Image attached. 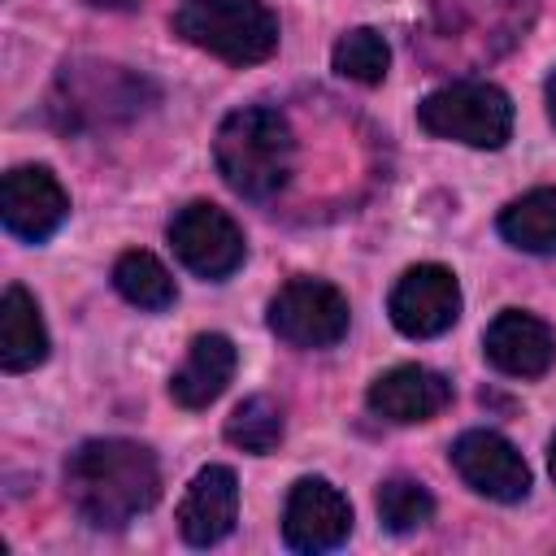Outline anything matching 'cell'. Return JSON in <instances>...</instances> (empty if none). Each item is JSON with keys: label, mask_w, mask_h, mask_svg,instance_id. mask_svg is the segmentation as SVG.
Segmentation results:
<instances>
[{"label": "cell", "mask_w": 556, "mask_h": 556, "mask_svg": "<svg viewBox=\"0 0 556 556\" xmlns=\"http://www.w3.org/2000/svg\"><path fill=\"white\" fill-rule=\"evenodd\" d=\"M161 495L152 447L135 439H87L65 460V500L96 530H122Z\"/></svg>", "instance_id": "cell-1"}, {"label": "cell", "mask_w": 556, "mask_h": 556, "mask_svg": "<svg viewBox=\"0 0 556 556\" xmlns=\"http://www.w3.org/2000/svg\"><path fill=\"white\" fill-rule=\"evenodd\" d=\"M213 161L222 182L243 200H269L287 187L295 165L291 122L269 104H243L222 117L213 135Z\"/></svg>", "instance_id": "cell-2"}, {"label": "cell", "mask_w": 556, "mask_h": 556, "mask_svg": "<svg viewBox=\"0 0 556 556\" xmlns=\"http://www.w3.org/2000/svg\"><path fill=\"white\" fill-rule=\"evenodd\" d=\"M174 30L226 65H256L278 52V13L265 0H178Z\"/></svg>", "instance_id": "cell-3"}, {"label": "cell", "mask_w": 556, "mask_h": 556, "mask_svg": "<svg viewBox=\"0 0 556 556\" xmlns=\"http://www.w3.org/2000/svg\"><path fill=\"white\" fill-rule=\"evenodd\" d=\"M156 100V87L113 61H70L56 74V87L48 96V113L56 126H104V122H126L143 113Z\"/></svg>", "instance_id": "cell-4"}, {"label": "cell", "mask_w": 556, "mask_h": 556, "mask_svg": "<svg viewBox=\"0 0 556 556\" xmlns=\"http://www.w3.org/2000/svg\"><path fill=\"white\" fill-rule=\"evenodd\" d=\"M421 130L434 139H452L465 148H504L513 135V100L504 87L482 83V78H456L434 87L417 104Z\"/></svg>", "instance_id": "cell-5"}, {"label": "cell", "mask_w": 556, "mask_h": 556, "mask_svg": "<svg viewBox=\"0 0 556 556\" xmlns=\"http://www.w3.org/2000/svg\"><path fill=\"white\" fill-rule=\"evenodd\" d=\"M434 39L452 61H491L526 39L534 22V0H430Z\"/></svg>", "instance_id": "cell-6"}, {"label": "cell", "mask_w": 556, "mask_h": 556, "mask_svg": "<svg viewBox=\"0 0 556 556\" xmlns=\"http://www.w3.org/2000/svg\"><path fill=\"white\" fill-rule=\"evenodd\" d=\"M352 326L348 295L326 278H291L269 300V330L300 352L334 348Z\"/></svg>", "instance_id": "cell-7"}, {"label": "cell", "mask_w": 556, "mask_h": 556, "mask_svg": "<svg viewBox=\"0 0 556 556\" xmlns=\"http://www.w3.org/2000/svg\"><path fill=\"white\" fill-rule=\"evenodd\" d=\"M169 248L182 261V269H191L204 282L230 278L248 256L239 222L208 200H191L169 217Z\"/></svg>", "instance_id": "cell-8"}, {"label": "cell", "mask_w": 556, "mask_h": 556, "mask_svg": "<svg viewBox=\"0 0 556 556\" xmlns=\"http://www.w3.org/2000/svg\"><path fill=\"white\" fill-rule=\"evenodd\" d=\"M70 217V195L48 165H13L0 182V222L22 243H43Z\"/></svg>", "instance_id": "cell-9"}, {"label": "cell", "mask_w": 556, "mask_h": 556, "mask_svg": "<svg viewBox=\"0 0 556 556\" xmlns=\"http://www.w3.org/2000/svg\"><path fill=\"white\" fill-rule=\"evenodd\" d=\"M387 313L400 334L408 339H434L456 326L460 317V282L447 265H413L391 287Z\"/></svg>", "instance_id": "cell-10"}, {"label": "cell", "mask_w": 556, "mask_h": 556, "mask_svg": "<svg viewBox=\"0 0 556 556\" xmlns=\"http://www.w3.org/2000/svg\"><path fill=\"white\" fill-rule=\"evenodd\" d=\"M352 534V504L326 478H300L287 491L282 508V543L291 552H334Z\"/></svg>", "instance_id": "cell-11"}, {"label": "cell", "mask_w": 556, "mask_h": 556, "mask_svg": "<svg viewBox=\"0 0 556 556\" xmlns=\"http://www.w3.org/2000/svg\"><path fill=\"white\" fill-rule=\"evenodd\" d=\"M452 465L469 491H478L495 504H521L530 495L526 456L495 430H465L452 443Z\"/></svg>", "instance_id": "cell-12"}, {"label": "cell", "mask_w": 556, "mask_h": 556, "mask_svg": "<svg viewBox=\"0 0 556 556\" xmlns=\"http://www.w3.org/2000/svg\"><path fill=\"white\" fill-rule=\"evenodd\" d=\"M482 356L508 378H543L556 361V330L526 308H504L482 334Z\"/></svg>", "instance_id": "cell-13"}, {"label": "cell", "mask_w": 556, "mask_h": 556, "mask_svg": "<svg viewBox=\"0 0 556 556\" xmlns=\"http://www.w3.org/2000/svg\"><path fill=\"white\" fill-rule=\"evenodd\" d=\"M239 517V478L230 465H204L178 504V534L191 547H213L235 530Z\"/></svg>", "instance_id": "cell-14"}, {"label": "cell", "mask_w": 556, "mask_h": 556, "mask_svg": "<svg viewBox=\"0 0 556 556\" xmlns=\"http://www.w3.org/2000/svg\"><path fill=\"white\" fill-rule=\"evenodd\" d=\"M369 413L395 426H417L452 404V382L426 365H395L369 382Z\"/></svg>", "instance_id": "cell-15"}, {"label": "cell", "mask_w": 556, "mask_h": 556, "mask_svg": "<svg viewBox=\"0 0 556 556\" xmlns=\"http://www.w3.org/2000/svg\"><path fill=\"white\" fill-rule=\"evenodd\" d=\"M235 365H239V352L226 334L208 330V334H195L191 348H187V361L169 374V395L178 408H208L235 378Z\"/></svg>", "instance_id": "cell-16"}, {"label": "cell", "mask_w": 556, "mask_h": 556, "mask_svg": "<svg viewBox=\"0 0 556 556\" xmlns=\"http://www.w3.org/2000/svg\"><path fill=\"white\" fill-rule=\"evenodd\" d=\"M48 356V326L39 317V304L26 287H4L0 295V369L4 374H26L43 365Z\"/></svg>", "instance_id": "cell-17"}, {"label": "cell", "mask_w": 556, "mask_h": 556, "mask_svg": "<svg viewBox=\"0 0 556 556\" xmlns=\"http://www.w3.org/2000/svg\"><path fill=\"white\" fill-rule=\"evenodd\" d=\"M500 235L517 252L556 256V187H534L500 213Z\"/></svg>", "instance_id": "cell-18"}, {"label": "cell", "mask_w": 556, "mask_h": 556, "mask_svg": "<svg viewBox=\"0 0 556 556\" xmlns=\"http://www.w3.org/2000/svg\"><path fill=\"white\" fill-rule=\"evenodd\" d=\"M113 287L126 304H135L143 313H165L178 300V287H174L169 269L143 248H130L113 261Z\"/></svg>", "instance_id": "cell-19"}, {"label": "cell", "mask_w": 556, "mask_h": 556, "mask_svg": "<svg viewBox=\"0 0 556 556\" xmlns=\"http://www.w3.org/2000/svg\"><path fill=\"white\" fill-rule=\"evenodd\" d=\"M282 408L269 395H248L230 417H226V439L248 452V456H269L282 443Z\"/></svg>", "instance_id": "cell-20"}, {"label": "cell", "mask_w": 556, "mask_h": 556, "mask_svg": "<svg viewBox=\"0 0 556 556\" xmlns=\"http://www.w3.org/2000/svg\"><path fill=\"white\" fill-rule=\"evenodd\" d=\"M330 65H334L339 78L374 87V83H382L387 70H391V48H387V39H382L378 30L356 26V30L339 35V43H334V52H330Z\"/></svg>", "instance_id": "cell-21"}, {"label": "cell", "mask_w": 556, "mask_h": 556, "mask_svg": "<svg viewBox=\"0 0 556 556\" xmlns=\"http://www.w3.org/2000/svg\"><path fill=\"white\" fill-rule=\"evenodd\" d=\"M430 517H434V495H430L417 478L395 473V478H387V482L378 486V521H382L391 534H413V530H421Z\"/></svg>", "instance_id": "cell-22"}, {"label": "cell", "mask_w": 556, "mask_h": 556, "mask_svg": "<svg viewBox=\"0 0 556 556\" xmlns=\"http://www.w3.org/2000/svg\"><path fill=\"white\" fill-rule=\"evenodd\" d=\"M543 96H547V117H552V126H556V70L547 74V87H543Z\"/></svg>", "instance_id": "cell-23"}, {"label": "cell", "mask_w": 556, "mask_h": 556, "mask_svg": "<svg viewBox=\"0 0 556 556\" xmlns=\"http://www.w3.org/2000/svg\"><path fill=\"white\" fill-rule=\"evenodd\" d=\"M87 4H91V9H122V13H126V9H139V0H87Z\"/></svg>", "instance_id": "cell-24"}, {"label": "cell", "mask_w": 556, "mask_h": 556, "mask_svg": "<svg viewBox=\"0 0 556 556\" xmlns=\"http://www.w3.org/2000/svg\"><path fill=\"white\" fill-rule=\"evenodd\" d=\"M547 465H552V478H556V434H552V443H547Z\"/></svg>", "instance_id": "cell-25"}]
</instances>
